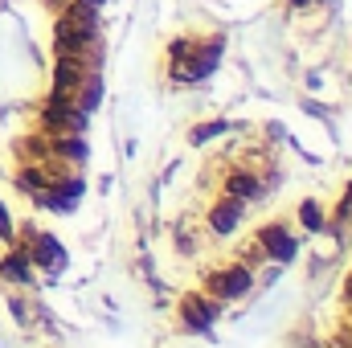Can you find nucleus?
Returning a JSON list of instances; mask_svg holds the SVG:
<instances>
[{"label": "nucleus", "mask_w": 352, "mask_h": 348, "mask_svg": "<svg viewBox=\"0 0 352 348\" xmlns=\"http://www.w3.org/2000/svg\"><path fill=\"white\" fill-rule=\"evenodd\" d=\"M344 299H349V303H352V279H349V287H344Z\"/></svg>", "instance_id": "14"}, {"label": "nucleus", "mask_w": 352, "mask_h": 348, "mask_svg": "<svg viewBox=\"0 0 352 348\" xmlns=\"http://www.w3.org/2000/svg\"><path fill=\"white\" fill-rule=\"evenodd\" d=\"M58 156H66V160H87V140L82 135H66V140H58Z\"/></svg>", "instance_id": "10"}, {"label": "nucleus", "mask_w": 352, "mask_h": 348, "mask_svg": "<svg viewBox=\"0 0 352 348\" xmlns=\"http://www.w3.org/2000/svg\"><path fill=\"white\" fill-rule=\"evenodd\" d=\"M33 262L45 266V274H58V270L66 266V254H62V246H58L54 234H37V238H33Z\"/></svg>", "instance_id": "2"}, {"label": "nucleus", "mask_w": 352, "mask_h": 348, "mask_svg": "<svg viewBox=\"0 0 352 348\" xmlns=\"http://www.w3.org/2000/svg\"><path fill=\"white\" fill-rule=\"evenodd\" d=\"M299 221H303L307 230H324V217H320V205H316V201H303V205H299Z\"/></svg>", "instance_id": "11"}, {"label": "nucleus", "mask_w": 352, "mask_h": 348, "mask_svg": "<svg viewBox=\"0 0 352 348\" xmlns=\"http://www.w3.org/2000/svg\"><path fill=\"white\" fill-rule=\"evenodd\" d=\"M21 184H25L29 193H37V188H41V173H25L21 176Z\"/></svg>", "instance_id": "13"}, {"label": "nucleus", "mask_w": 352, "mask_h": 348, "mask_svg": "<svg viewBox=\"0 0 352 348\" xmlns=\"http://www.w3.org/2000/svg\"><path fill=\"white\" fill-rule=\"evenodd\" d=\"M291 4H307V0H291Z\"/></svg>", "instance_id": "16"}, {"label": "nucleus", "mask_w": 352, "mask_h": 348, "mask_svg": "<svg viewBox=\"0 0 352 348\" xmlns=\"http://www.w3.org/2000/svg\"><path fill=\"white\" fill-rule=\"evenodd\" d=\"M87 4H90V8H98V4H102V0H87Z\"/></svg>", "instance_id": "15"}, {"label": "nucleus", "mask_w": 352, "mask_h": 348, "mask_svg": "<svg viewBox=\"0 0 352 348\" xmlns=\"http://www.w3.org/2000/svg\"><path fill=\"white\" fill-rule=\"evenodd\" d=\"M258 246H263V254H270V259H278V262H287L295 254V238H291L283 226H266L263 238H258Z\"/></svg>", "instance_id": "4"}, {"label": "nucleus", "mask_w": 352, "mask_h": 348, "mask_svg": "<svg viewBox=\"0 0 352 348\" xmlns=\"http://www.w3.org/2000/svg\"><path fill=\"white\" fill-rule=\"evenodd\" d=\"M226 188H230V197H258V193H263V188H258V180H254L250 173L230 176V184H226Z\"/></svg>", "instance_id": "9"}, {"label": "nucleus", "mask_w": 352, "mask_h": 348, "mask_svg": "<svg viewBox=\"0 0 352 348\" xmlns=\"http://www.w3.org/2000/svg\"><path fill=\"white\" fill-rule=\"evenodd\" d=\"M98 98H102V83H98V78H90L87 90H82V102H74V107H78V111H94V107H98Z\"/></svg>", "instance_id": "12"}, {"label": "nucleus", "mask_w": 352, "mask_h": 348, "mask_svg": "<svg viewBox=\"0 0 352 348\" xmlns=\"http://www.w3.org/2000/svg\"><path fill=\"white\" fill-rule=\"evenodd\" d=\"M78 197H82V180H58L50 193H41V201L54 205V209H70Z\"/></svg>", "instance_id": "7"}, {"label": "nucleus", "mask_w": 352, "mask_h": 348, "mask_svg": "<svg viewBox=\"0 0 352 348\" xmlns=\"http://www.w3.org/2000/svg\"><path fill=\"white\" fill-rule=\"evenodd\" d=\"M209 291H213L217 299H238V295L250 291V270H246V266L217 270V274H209Z\"/></svg>", "instance_id": "1"}, {"label": "nucleus", "mask_w": 352, "mask_h": 348, "mask_svg": "<svg viewBox=\"0 0 352 348\" xmlns=\"http://www.w3.org/2000/svg\"><path fill=\"white\" fill-rule=\"evenodd\" d=\"M0 270H4V279H12V283H29V259H25L21 250H12L8 259L0 262Z\"/></svg>", "instance_id": "8"}, {"label": "nucleus", "mask_w": 352, "mask_h": 348, "mask_svg": "<svg viewBox=\"0 0 352 348\" xmlns=\"http://www.w3.org/2000/svg\"><path fill=\"white\" fill-rule=\"evenodd\" d=\"M78 87H82V58L58 54V70H54V90H58V94H74Z\"/></svg>", "instance_id": "3"}, {"label": "nucleus", "mask_w": 352, "mask_h": 348, "mask_svg": "<svg viewBox=\"0 0 352 348\" xmlns=\"http://www.w3.org/2000/svg\"><path fill=\"white\" fill-rule=\"evenodd\" d=\"M238 221H242V197H226V201L209 213V226H213L217 234H234Z\"/></svg>", "instance_id": "6"}, {"label": "nucleus", "mask_w": 352, "mask_h": 348, "mask_svg": "<svg viewBox=\"0 0 352 348\" xmlns=\"http://www.w3.org/2000/svg\"><path fill=\"white\" fill-rule=\"evenodd\" d=\"M180 316H184V324H188V328H197V332H201V328H209V324L217 320V307H213L209 299H201V295H188V299L180 303Z\"/></svg>", "instance_id": "5"}]
</instances>
